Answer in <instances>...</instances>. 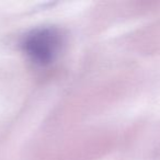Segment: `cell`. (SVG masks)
<instances>
[{"label": "cell", "mask_w": 160, "mask_h": 160, "mask_svg": "<svg viewBox=\"0 0 160 160\" xmlns=\"http://www.w3.org/2000/svg\"><path fill=\"white\" fill-rule=\"evenodd\" d=\"M62 45V35L57 29L43 28L32 31L22 42L23 51L31 60L40 66H46L57 57Z\"/></svg>", "instance_id": "6da1fadb"}]
</instances>
